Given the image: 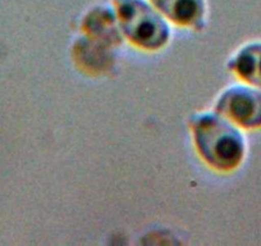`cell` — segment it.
I'll use <instances>...</instances> for the list:
<instances>
[{
	"mask_svg": "<svg viewBox=\"0 0 261 246\" xmlns=\"http://www.w3.org/2000/svg\"><path fill=\"white\" fill-rule=\"evenodd\" d=\"M119 27L125 36L144 49H158L169 39V27L147 0H114Z\"/></svg>",
	"mask_w": 261,
	"mask_h": 246,
	"instance_id": "2",
	"label": "cell"
},
{
	"mask_svg": "<svg viewBox=\"0 0 261 246\" xmlns=\"http://www.w3.org/2000/svg\"><path fill=\"white\" fill-rule=\"evenodd\" d=\"M164 18L182 26H197L205 14V0H150Z\"/></svg>",
	"mask_w": 261,
	"mask_h": 246,
	"instance_id": "5",
	"label": "cell"
},
{
	"mask_svg": "<svg viewBox=\"0 0 261 246\" xmlns=\"http://www.w3.org/2000/svg\"><path fill=\"white\" fill-rule=\"evenodd\" d=\"M196 146L205 162L219 170H233L242 164L247 142L242 130L220 113H201L193 117Z\"/></svg>",
	"mask_w": 261,
	"mask_h": 246,
	"instance_id": "1",
	"label": "cell"
},
{
	"mask_svg": "<svg viewBox=\"0 0 261 246\" xmlns=\"http://www.w3.org/2000/svg\"><path fill=\"white\" fill-rule=\"evenodd\" d=\"M215 109L241 130L261 129V89L252 85H233L218 99Z\"/></svg>",
	"mask_w": 261,
	"mask_h": 246,
	"instance_id": "3",
	"label": "cell"
},
{
	"mask_svg": "<svg viewBox=\"0 0 261 246\" xmlns=\"http://www.w3.org/2000/svg\"><path fill=\"white\" fill-rule=\"evenodd\" d=\"M228 67L242 82L261 89V40L241 46Z\"/></svg>",
	"mask_w": 261,
	"mask_h": 246,
	"instance_id": "4",
	"label": "cell"
}]
</instances>
